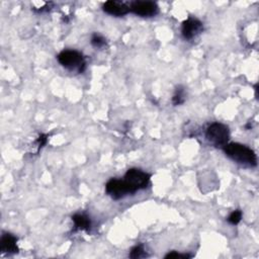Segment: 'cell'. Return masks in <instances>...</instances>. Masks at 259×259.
I'll list each match as a JSON object with an SVG mask.
<instances>
[{"instance_id": "obj_14", "label": "cell", "mask_w": 259, "mask_h": 259, "mask_svg": "<svg viewBox=\"0 0 259 259\" xmlns=\"http://www.w3.org/2000/svg\"><path fill=\"white\" fill-rule=\"evenodd\" d=\"M242 211L240 210V209H236V210H233L230 214H229V217L227 218V221H228V223L229 224H231V225H238L240 222H241V220H242Z\"/></svg>"}, {"instance_id": "obj_8", "label": "cell", "mask_w": 259, "mask_h": 259, "mask_svg": "<svg viewBox=\"0 0 259 259\" xmlns=\"http://www.w3.org/2000/svg\"><path fill=\"white\" fill-rule=\"evenodd\" d=\"M102 10L112 16H123L127 14L130 11V6L121 1L108 0L103 3Z\"/></svg>"}, {"instance_id": "obj_12", "label": "cell", "mask_w": 259, "mask_h": 259, "mask_svg": "<svg viewBox=\"0 0 259 259\" xmlns=\"http://www.w3.org/2000/svg\"><path fill=\"white\" fill-rule=\"evenodd\" d=\"M90 42L91 45L96 48V49H103L104 47H106L107 45V41L105 39L104 36H102L101 34L95 32L91 35V39H90Z\"/></svg>"}, {"instance_id": "obj_9", "label": "cell", "mask_w": 259, "mask_h": 259, "mask_svg": "<svg viewBox=\"0 0 259 259\" xmlns=\"http://www.w3.org/2000/svg\"><path fill=\"white\" fill-rule=\"evenodd\" d=\"M17 237L10 233H3L0 240V250L2 254H14L18 252Z\"/></svg>"}, {"instance_id": "obj_13", "label": "cell", "mask_w": 259, "mask_h": 259, "mask_svg": "<svg viewBox=\"0 0 259 259\" xmlns=\"http://www.w3.org/2000/svg\"><path fill=\"white\" fill-rule=\"evenodd\" d=\"M147 254H146V251L144 249V246L142 244H139V245H136L134 246L132 249H131V252L128 254V257L130 258H134V259H137V258H142V257H146Z\"/></svg>"}, {"instance_id": "obj_16", "label": "cell", "mask_w": 259, "mask_h": 259, "mask_svg": "<svg viewBox=\"0 0 259 259\" xmlns=\"http://www.w3.org/2000/svg\"><path fill=\"white\" fill-rule=\"evenodd\" d=\"M48 138H49V136L46 135V134H40L38 136V138L35 141V143L37 145V152L48 143Z\"/></svg>"}, {"instance_id": "obj_2", "label": "cell", "mask_w": 259, "mask_h": 259, "mask_svg": "<svg viewBox=\"0 0 259 259\" xmlns=\"http://www.w3.org/2000/svg\"><path fill=\"white\" fill-rule=\"evenodd\" d=\"M58 62L66 69L83 73L86 69V59L82 53L75 50H64L57 56Z\"/></svg>"}, {"instance_id": "obj_1", "label": "cell", "mask_w": 259, "mask_h": 259, "mask_svg": "<svg viewBox=\"0 0 259 259\" xmlns=\"http://www.w3.org/2000/svg\"><path fill=\"white\" fill-rule=\"evenodd\" d=\"M223 150L229 158L240 165L246 167L257 166V156L255 152L244 144L228 143Z\"/></svg>"}, {"instance_id": "obj_6", "label": "cell", "mask_w": 259, "mask_h": 259, "mask_svg": "<svg viewBox=\"0 0 259 259\" xmlns=\"http://www.w3.org/2000/svg\"><path fill=\"white\" fill-rule=\"evenodd\" d=\"M130 11L141 17H152L159 12V7L153 1H134L130 3Z\"/></svg>"}, {"instance_id": "obj_15", "label": "cell", "mask_w": 259, "mask_h": 259, "mask_svg": "<svg viewBox=\"0 0 259 259\" xmlns=\"http://www.w3.org/2000/svg\"><path fill=\"white\" fill-rule=\"evenodd\" d=\"M191 255L189 254H182V253H178L176 251H172V252H169L165 255V258L166 259H169V258H180V259H187V258H190Z\"/></svg>"}, {"instance_id": "obj_11", "label": "cell", "mask_w": 259, "mask_h": 259, "mask_svg": "<svg viewBox=\"0 0 259 259\" xmlns=\"http://www.w3.org/2000/svg\"><path fill=\"white\" fill-rule=\"evenodd\" d=\"M185 88L182 85H178L172 96V104L174 106L183 104L185 101Z\"/></svg>"}, {"instance_id": "obj_7", "label": "cell", "mask_w": 259, "mask_h": 259, "mask_svg": "<svg viewBox=\"0 0 259 259\" xmlns=\"http://www.w3.org/2000/svg\"><path fill=\"white\" fill-rule=\"evenodd\" d=\"M202 30H203V23L195 17H188L186 20L182 22L181 33H182V36L187 40L194 38Z\"/></svg>"}, {"instance_id": "obj_10", "label": "cell", "mask_w": 259, "mask_h": 259, "mask_svg": "<svg viewBox=\"0 0 259 259\" xmlns=\"http://www.w3.org/2000/svg\"><path fill=\"white\" fill-rule=\"evenodd\" d=\"M72 222L74 223L75 231H85L86 233H89L91 230V220L84 213H75L72 215Z\"/></svg>"}, {"instance_id": "obj_5", "label": "cell", "mask_w": 259, "mask_h": 259, "mask_svg": "<svg viewBox=\"0 0 259 259\" xmlns=\"http://www.w3.org/2000/svg\"><path fill=\"white\" fill-rule=\"evenodd\" d=\"M105 192L112 199L117 200L128 194H134L132 187L124 181V179L111 178L105 184Z\"/></svg>"}, {"instance_id": "obj_4", "label": "cell", "mask_w": 259, "mask_h": 259, "mask_svg": "<svg viewBox=\"0 0 259 259\" xmlns=\"http://www.w3.org/2000/svg\"><path fill=\"white\" fill-rule=\"evenodd\" d=\"M123 179L136 193L137 191L148 187L151 180V174L139 168H131L124 174Z\"/></svg>"}, {"instance_id": "obj_3", "label": "cell", "mask_w": 259, "mask_h": 259, "mask_svg": "<svg viewBox=\"0 0 259 259\" xmlns=\"http://www.w3.org/2000/svg\"><path fill=\"white\" fill-rule=\"evenodd\" d=\"M205 138L212 146L223 149L229 143L230 130L222 122H212L206 128Z\"/></svg>"}]
</instances>
